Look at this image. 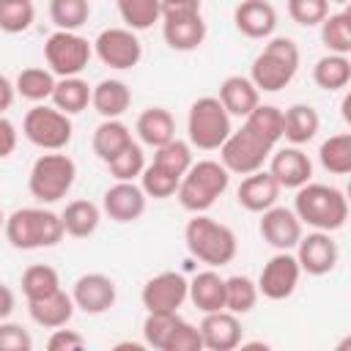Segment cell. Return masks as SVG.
<instances>
[{
	"mask_svg": "<svg viewBox=\"0 0 351 351\" xmlns=\"http://www.w3.org/2000/svg\"><path fill=\"white\" fill-rule=\"evenodd\" d=\"M107 167H110V176H112L115 181H134V178H140V173H143V167H145L143 145L132 140L118 156H112V159L107 162Z\"/></svg>",
	"mask_w": 351,
	"mask_h": 351,
	"instance_id": "7bdbcfd3",
	"label": "cell"
},
{
	"mask_svg": "<svg viewBox=\"0 0 351 351\" xmlns=\"http://www.w3.org/2000/svg\"><path fill=\"white\" fill-rule=\"evenodd\" d=\"M293 214L302 225L313 230H340L348 219V200L337 186L307 181L296 189L293 197Z\"/></svg>",
	"mask_w": 351,
	"mask_h": 351,
	"instance_id": "6da1fadb",
	"label": "cell"
},
{
	"mask_svg": "<svg viewBox=\"0 0 351 351\" xmlns=\"http://www.w3.org/2000/svg\"><path fill=\"white\" fill-rule=\"evenodd\" d=\"M329 14V0H288V16L302 27H318Z\"/></svg>",
	"mask_w": 351,
	"mask_h": 351,
	"instance_id": "bcb514c9",
	"label": "cell"
},
{
	"mask_svg": "<svg viewBox=\"0 0 351 351\" xmlns=\"http://www.w3.org/2000/svg\"><path fill=\"white\" fill-rule=\"evenodd\" d=\"M134 132L140 137L143 145L148 148H159L165 143H170L176 137V121L170 115V110L165 107H148L137 115V123H134Z\"/></svg>",
	"mask_w": 351,
	"mask_h": 351,
	"instance_id": "484cf974",
	"label": "cell"
},
{
	"mask_svg": "<svg viewBox=\"0 0 351 351\" xmlns=\"http://www.w3.org/2000/svg\"><path fill=\"white\" fill-rule=\"evenodd\" d=\"M14 307H16L14 291H11L5 282H0V321H5V318L14 313Z\"/></svg>",
	"mask_w": 351,
	"mask_h": 351,
	"instance_id": "f5cc1de1",
	"label": "cell"
},
{
	"mask_svg": "<svg viewBox=\"0 0 351 351\" xmlns=\"http://www.w3.org/2000/svg\"><path fill=\"white\" fill-rule=\"evenodd\" d=\"M263 241L274 250H293L296 241L302 239V222L293 214V208L285 206H269L266 211H261V225H258Z\"/></svg>",
	"mask_w": 351,
	"mask_h": 351,
	"instance_id": "e0dca14e",
	"label": "cell"
},
{
	"mask_svg": "<svg viewBox=\"0 0 351 351\" xmlns=\"http://www.w3.org/2000/svg\"><path fill=\"white\" fill-rule=\"evenodd\" d=\"M14 96H16V88H14V82L5 77V74H0V115L14 104Z\"/></svg>",
	"mask_w": 351,
	"mask_h": 351,
	"instance_id": "816d5d0a",
	"label": "cell"
},
{
	"mask_svg": "<svg viewBox=\"0 0 351 351\" xmlns=\"http://www.w3.org/2000/svg\"><path fill=\"white\" fill-rule=\"evenodd\" d=\"M296 252V261H299V269L313 274V277H324L329 274L335 266H337V258H340V250H337V241L332 239V233L326 230H313V233H302V239L296 241L293 247Z\"/></svg>",
	"mask_w": 351,
	"mask_h": 351,
	"instance_id": "9a60e30c",
	"label": "cell"
},
{
	"mask_svg": "<svg viewBox=\"0 0 351 351\" xmlns=\"http://www.w3.org/2000/svg\"><path fill=\"white\" fill-rule=\"evenodd\" d=\"M184 244L189 250L192 258H197L200 263L211 266V269H219L225 263H230L239 252V241H236V233L211 219L208 214H195L186 228H184Z\"/></svg>",
	"mask_w": 351,
	"mask_h": 351,
	"instance_id": "7a4b0ae2",
	"label": "cell"
},
{
	"mask_svg": "<svg viewBox=\"0 0 351 351\" xmlns=\"http://www.w3.org/2000/svg\"><path fill=\"white\" fill-rule=\"evenodd\" d=\"M178 181H181V176L170 173L167 167H162V165H156V162L145 165L143 173H140V186H143L145 197H154V200L173 197L176 189H178Z\"/></svg>",
	"mask_w": 351,
	"mask_h": 351,
	"instance_id": "f35d334b",
	"label": "cell"
},
{
	"mask_svg": "<svg viewBox=\"0 0 351 351\" xmlns=\"http://www.w3.org/2000/svg\"><path fill=\"white\" fill-rule=\"evenodd\" d=\"M299 277H302V269H299V261L291 250H277L261 269V277H258V293H263L266 299L271 302H282L288 296H293L296 285H299Z\"/></svg>",
	"mask_w": 351,
	"mask_h": 351,
	"instance_id": "7c38bea8",
	"label": "cell"
},
{
	"mask_svg": "<svg viewBox=\"0 0 351 351\" xmlns=\"http://www.w3.org/2000/svg\"><path fill=\"white\" fill-rule=\"evenodd\" d=\"M55 80H58V77H55L49 69L30 66V69H22V71L16 74L14 88H16V93H19L22 99H27V101H33V104H41V101H47V99L52 96Z\"/></svg>",
	"mask_w": 351,
	"mask_h": 351,
	"instance_id": "836d02e7",
	"label": "cell"
},
{
	"mask_svg": "<svg viewBox=\"0 0 351 351\" xmlns=\"http://www.w3.org/2000/svg\"><path fill=\"white\" fill-rule=\"evenodd\" d=\"M90 16V0H49V19L58 30H77Z\"/></svg>",
	"mask_w": 351,
	"mask_h": 351,
	"instance_id": "ab89813d",
	"label": "cell"
},
{
	"mask_svg": "<svg viewBox=\"0 0 351 351\" xmlns=\"http://www.w3.org/2000/svg\"><path fill=\"white\" fill-rule=\"evenodd\" d=\"M329 3H340V5H346V3H348V0H329Z\"/></svg>",
	"mask_w": 351,
	"mask_h": 351,
	"instance_id": "9f6ffc18",
	"label": "cell"
},
{
	"mask_svg": "<svg viewBox=\"0 0 351 351\" xmlns=\"http://www.w3.org/2000/svg\"><path fill=\"white\" fill-rule=\"evenodd\" d=\"M74 178H77L74 159L60 151H47L33 162L27 176V189L38 203H58L69 195Z\"/></svg>",
	"mask_w": 351,
	"mask_h": 351,
	"instance_id": "8992f818",
	"label": "cell"
},
{
	"mask_svg": "<svg viewBox=\"0 0 351 351\" xmlns=\"http://www.w3.org/2000/svg\"><path fill=\"white\" fill-rule=\"evenodd\" d=\"M52 107H58L66 115H77L90 104V85L77 74V77H58L52 88Z\"/></svg>",
	"mask_w": 351,
	"mask_h": 351,
	"instance_id": "f546056e",
	"label": "cell"
},
{
	"mask_svg": "<svg viewBox=\"0 0 351 351\" xmlns=\"http://www.w3.org/2000/svg\"><path fill=\"white\" fill-rule=\"evenodd\" d=\"M318 27H321V41L329 52H335V55L351 52V14L348 11L326 14Z\"/></svg>",
	"mask_w": 351,
	"mask_h": 351,
	"instance_id": "d590c367",
	"label": "cell"
},
{
	"mask_svg": "<svg viewBox=\"0 0 351 351\" xmlns=\"http://www.w3.org/2000/svg\"><path fill=\"white\" fill-rule=\"evenodd\" d=\"M200 348H203L200 329H197L195 324H189V321L181 318V321L176 324V329H173V335H170L165 351H200Z\"/></svg>",
	"mask_w": 351,
	"mask_h": 351,
	"instance_id": "7dc6e473",
	"label": "cell"
},
{
	"mask_svg": "<svg viewBox=\"0 0 351 351\" xmlns=\"http://www.w3.org/2000/svg\"><path fill=\"white\" fill-rule=\"evenodd\" d=\"M36 19L33 0H0V30L3 33H25Z\"/></svg>",
	"mask_w": 351,
	"mask_h": 351,
	"instance_id": "b9f144b4",
	"label": "cell"
},
{
	"mask_svg": "<svg viewBox=\"0 0 351 351\" xmlns=\"http://www.w3.org/2000/svg\"><path fill=\"white\" fill-rule=\"evenodd\" d=\"M181 321L178 313H148L145 321H143V340L145 346L156 348V351H165L176 324Z\"/></svg>",
	"mask_w": 351,
	"mask_h": 351,
	"instance_id": "ee69618b",
	"label": "cell"
},
{
	"mask_svg": "<svg viewBox=\"0 0 351 351\" xmlns=\"http://www.w3.org/2000/svg\"><path fill=\"white\" fill-rule=\"evenodd\" d=\"M93 52L96 58L110 66V69H118V71H126V69H134L143 58V44L137 38L134 30L129 27H107L96 36L93 41Z\"/></svg>",
	"mask_w": 351,
	"mask_h": 351,
	"instance_id": "4fadbf2b",
	"label": "cell"
},
{
	"mask_svg": "<svg viewBox=\"0 0 351 351\" xmlns=\"http://www.w3.org/2000/svg\"><path fill=\"white\" fill-rule=\"evenodd\" d=\"M233 25L247 38H271L277 27V8L269 0H241L233 11Z\"/></svg>",
	"mask_w": 351,
	"mask_h": 351,
	"instance_id": "44dd1931",
	"label": "cell"
},
{
	"mask_svg": "<svg viewBox=\"0 0 351 351\" xmlns=\"http://www.w3.org/2000/svg\"><path fill=\"white\" fill-rule=\"evenodd\" d=\"M258 285L247 274H233L225 277V310L236 315H247L258 304Z\"/></svg>",
	"mask_w": 351,
	"mask_h": 351,
	"instance_id": "8d00e7d4",
	"label": "cell"
},
{
	"mask_svg": "<svg viewBox=\"0 0 351 351\" xmlns=\"http://www.w3.org/2000/svg\"><path fill=\"white\" fill-rule=\"evenodd\" d=\"M321 129V118L318 110L310 104H291L282 112V137L291 145H304L310 143Z\"/></svg>",
	"mask_w": 351,
	"mask_h": 351,
	"instance_id": "83f0119b",
	"label": "cell"
},
{
	"mask_svg": "<svg viewBox=\"0 0 351 351\" xmlns=\"http://www.w3.org/2000/svg\"><path fill=\"white\" fill-rule=\"evenodd\" d=\"M22 132L41 151H63L71 143L74 126H71V118L58 107L33 104L22 121Z\"/></svg>",
	"mask_w": 351,
	"mask_h": 351,
	"instance_id": "9c48e42d",
	"label": "cell"
},
{
	"mask_svg": "<svg viewBox=\"0 0 351 351\" xmlns=\"http://www.w3.org/2000/svg\"><path fill=\"white\" fill-rule=\"evenodd\" d=\"M318 162L332 176H348L351 173V134L340 132V134L326 137L318 148Z\"/></svg>",
	"mask_w": 351,
	"mask_h": 351,
	"instance_id": "d6a6232c",
	"label": "cell"
},
{
	"mask_svg": "<svg viewBox=\"0 0 351 351\" xmlns=\"http://www.w3.org/2000/svg\"><path fill=\"white\" fill-rule=\"evenodd\" d=\"M197 329H200L203 348H208V351H233L241 346V335H244L239 315L230 310L203 313V321Z\"/></svg>",
	"mask_w": 351,
	"mask_h": 351,
	"instance_id": "d6986e66",
	"label": "cell"
},
{
	"mask_svg": "<svg viewBox=\"0 0 351 351\" xmlns=\"http://www.w3.org/2000/svg\"><path fill=\"white\" fill-rule=\"evenodd\" d=\"M93 55V44L77 30H55L44 41V58L55 77H77Z\"/></svg>",
	"mask_w": 351,
	"mask_h": 351,
	"instance_id": "30bf717a",
	"label": "cell"
},
{
	"mask_svg": "<svg viewBox=\"0 0 351 351\" xmlns=\"http://www.w3.org/2000/svg\"><path fill=\"white\" fill-rule=\"evenodd\" d=\"M230 184V173L225 170L222 162L217 159H200V162H192L189 170L181 176L178 181V189H176V197L178 203L192 211V214H206L217 197L225 195Z\"/></svg>",
	"mask_w": 351,
	"mask_h": 351,
	"instance_id": "5b68a950",
	"label": "cell"
},
{
	"mask_svg": "<svg viewBox=\"0 0 351 351\" xmlns=\"http://www.w3.org/2000/svg\"><path fill=\"white\" fill-rule=\"evenodd\" d=\"M230 132H233L230 115L219 104L217 96H200L197 101H192L189 115H186L189 145H195L200 151H217L228 140Z\"/></svg>",
	"mask_w": 351,
	"mask_h": 351,
	"instance_id": "52a82bcc",
	"label": "cell"
},
{
	"mask_svg": "<svg viewBox=\"0 0 351 351\" xmlns=\"http://www.w3.org/2000/svg\"><path fill=\"white\" fill-rule=\"evenodd\" d=\"M5 239L14 250H44V247H55L66 230L60 222V214L49 211V208H38V206H27V208H16L14 214L5 217Z\"/></svg>",
	"mask_w": 351,
	"mask_h": 351,
	"instance_id": "3957f363",
	"label": "cell"
},
{
	"mask_svg": "<svg viewBox=\"0 0 351 351\" xmlns=\"http://www.w3.org/2000/svg\"><path fill=\"white\" fill-rule=\"evenodd\" d=\"M154 162L162 165V167H167L176 176H184L189 170V165L195 162L192 159V145L184 143V140H178V137H173L170 143L154 148Z\"/></svg>",
	"mask_w": 351,
	"mask_h": 351,
	"instance_id": "f6af8a7d",
	"label": "cell"
},
{
	"mask_svg": "<svg viewBox=\"0 0 351 351\" xmlns=\"http://www.w3.org/2000/svg\"><path fill=\"white\" fill-rule=\"evenodd\" d=\"M47 348L49 351H80V348H85V337L74 329L58 326V329H52V335L47 340Z\"/></svg>",
	"mask_w": 351,
	"mask_h": 351,
	"instance_id": "681fc988",
	"label": "cell"
},
{
	"mask_svg": "<svg viewBox=\"0 0 351 351\" xmlns=\"http://www.w3.org/2000/svg\"><path fill=\"white\" fill-rule=\"evenodd\" d=\"M58 288H60V274H58V269H52L47 263H33L22 271V293L27 302L49 296Z\"/></svg>",
	"mask_w": 351,
	"mask_h": 351,
	"instance_id": "74e56055",
	"label": "cell"
},
{
	"mask_svg": "<svg viewBox=\"0 0 351 351\" xmlns=\"http://www.w3.org/2000/svg\"><path fill=\"white\" fill-rule=\"evenodd\" d=\"M165 8H200V0H162V11Z\"/></svg>",
	"mask_w": 351,
	"mask_h": 351,
	"instance_id": "db71d44e",
	"label": "cell"
},
{
	"mask_svg": "<svg viewBox=\"0 0 351 351\" xmlns=\"http://www.w3.org/2000/svg\"><path fill=\"white\" fill-rule=\"evenodd\" d=\"M244 123L274 145L282 140V110L274 104H258L250 115H244Z\"/></svg>",
	"mask_w": 351,
	"mask_h": 351,
	"instance_id": "60d3db41",
	"label": "cell"
},
{
	"mask_svg": "<svg viewBox=\"0 0 351 351\" xmlns=\"http://www.w3.org/2000/svg\"><path fill=\"white\" fill-rule=\"evenodd\" d=\"M74 299L71 293H66L63 288H58L55 293L49 296H41V299H30L27 302V313L30 318L44 326V329H58V326H66L74 315Z\"/></svg>",
	"mask_w": 351,
	"mask_h": 351,
	"instance_id": "cb8c5ba5",
	"label": "cell"
},
{
	"mask_svg": "<svg viewBox=\"0 0 351 351\" xmlns=\"http://www.w3.org/2000/svg\"><path fill=\"white\" fill-rule=\"evenodd\" d=\"M189 282L181 271H159L143 285V307L148 313H178V307L186 302Z\"/></svg>",
	"mask_w": 351,
	"mask_h": 351,
	"instance_id": "5bb4252c",
	"label": "cell"
},
{
	"mask_svg": "<svg viewBox=\"0 0 351 351\" xmlns=\"http://www.w3.org/2000/svg\"><path fill=\"white\" fill-rule=\"evenodd\" d=\"M219 104L228 110V115H236V118H244L250 115L258 104H261V90L252 85L250 77H241V74H230L222 80L219 85Z\"/></svg>",
	"mask_w": 351,
	"mask_h": 351,
	"instance_id": "603a6c76",
	"label": "cell"
},
{
	"mask_svg": "<svg viewBox=\"0 0 351 351\" xmlns=\"http://www.w3.org/2000/svg\"><path fill=\"white\" fill-rule=\"evenodd\" d=\"M217 151H219V162L225 165L228 173L247 176V173H255V170H261L266 165V159L274 151V143H269L255 129L241 123V129L230 132L228 140Z\"/></svg>",
	"mask_w": 351,
	"mask_h": 351,
	"instance_id": "ba28073f",
	"label": "cell"
},
{
	"mask_svg": "<svg viewBox=\"0 0 351 351\" xmlns=\"http://www.w3.org/2000/svg\"><path fill=\"white\" fill-rule=\"evenodd\" d=\"M129 30H148L162 19V0H115Z\"/></svg>",
	"mask_w": 351,
	"mask_h": 351,
	"instance_id": "e575fe53",
	"label": "cell"
},
{
	"mask_svg": "<svg viewBox=\"0 0 351 351\" xmlns=\"http://www.w3.org/2000/svg\"><path fill=\"white\" fill-rule=\"evenodd\" d=\"M299 71V47L288 36H274L266 41V47L255 55L250 66V80L263 93L282 90Z\"/></svg>",
	"mask_w": 351,
	"mask_h": 351,
	"instance_id": "277c9868",
	"label": "cell"
},
{
	"mask_svg": "<svg viewBox=\"0 0 351 351\" xmlns=\"http://www.w3.org/2000/svg\"><path fill=\"white\" fill-rule=\"evenodd\" d=\"M90 104L101 118H121L132 104V90L123 80H101L90 88Z\"/></svg>",
	"mask_w": 351,
	"mask_h": 351,
	"instance_id": "4316f807",
	"label": "cell"
},
{
	"mask_svg": "<svg viewBox=\"0 0 351 351\" xmlns=\"http://www.w3.org/2000/svg\"><path fill=\"white\" fill-rule=\"evenodd\" d=\"M145 192L140 184L134 181H115L104 197H101V211L112 219V222H134L145 214Z\"/></svg>",
	"mask_w": 351,
	"mask_h": 351,
	"instance_id": "ac0fdd59",
	"label": "cell"
},
{
	"mask_svg": "<svg viewBox=\"0 0 351 351\" xmlns=\"http://www.w3.org/2000/svg\"><path fill=\"white\" fill-rule=\"evenodd\" d=\"M269 173L280 184V189H299L313 178V162L299 145L277 148L269 156Z\"/></svg>",
	"mask_w": 351,
	"mask_h": 351,
	"instance_id": "ffe728a7",
	"label": "cell"
},
{
	"mask_svg": "<svg viewBox=\"0 0 351 351\" xmlns=\"http://www.w3.org/2000/svg\"><path fill=\"white\" fill-rule=\"evenodd\" d=\"M132 143V129L118 118H104L93 129V154L107 165L112 156H118Z\"/></svg>",
	"mask_w": 351,
	"mask_h": 351,
	"instance_id": "f1b7e54d",
	"label": "cell"
},
{
	"mask_svg": "<svg viewBox=\"0 0 351 351\" xmlns=\"http://www.w3.org/2000/svg\"><path fill=\"white\" fill-rule=\"evenodd\" d=\"M60 222H63V230L74 239H88L96 233L99 222H101V211L96 203L90 200H71L66 203V208L60 211Z\"/></svg>",
	"mask_w": 351,
	"mask_h": 351,
	"instance_id": "4dcf8cb0",
	"label": "cell"
},
{
	"mask_svg": "<svg viewBox=\"0 0 351 351\" xmlns=\"http://www.w3.org/2000/svg\"><path fill=\"white\" fill-rule=\"evenodd\" d=\"M3 225H5V214H3V208H0V230H3Z\"/></svg>",
	"mask_w": 351,
	"mask_h": 351,
	"instance_id": "11a10c76",
	"label": "cell"
},
{
	"mask_svg": "<svg viewBox=\"0 0 351 351\" xmlns=\"http://www.w3.org/2000/svg\"><path fill=\"white\" fill-rule=\"evenodd\" d=\"M71 299H74L77 310H82L88 315H101L115 304L118 288H115L112 277H107L101 271H90V274H82L74 280Z\"/></svg>",
	"mask_w": 351,
	"mask_h": 351,
	"instance_id": "2e32d148",
	"label": "cell"
},
{
	"mask_svg": "<svg viewBox=\"0 0 351 351\" xmlns=\"http://www.w3.org/2000/svg\"><path fill=\"white\" fill-rule=\"evenodd\" d=\"M313 80L321 90H343L351 82V60L348 55H324L313 66Z\"/></svg>",
	"mask_w": 351,
	"mask_h": 351,
	"instance_id": "1f68e13d",
	"label": "cell"
},
{
	"mask_svg": "<svg viewBox=\"0 0 351 351\" xmlns=\"http://www.w3.org/2000/svg\"><path fill=\"white\" fill-rule=\"evenodd\" d=\"M14 148H16V129L5 115H0V159L11 156Z\"/></svg>",
	"mask_w": 351,
	"mask_h": 351,
	"instance_id": "f907efd6",
	"label": "cell"
},
{
	"mask_svg": "<svg viewBox=\"0 0 351 351\" xmlns=\"http://www.w3.org/2000/svg\"><path fill=\"white\" fill-rule=\"evenodd\" d=\"M236 197H239V206L252 211V214H261L266 211L269 206L277 203L280 197V184L274 181V176L269 170H255V173H247L236 189Z\"/></svg>",
	"mask_w": 351,
	"mask_h": 351,
	"instance_id": "7402d4cb",
	"label": "cell"
},
{
	"mask_svg": "<svg viewBox=\"0 0 351 351\" xmlns=\"http://www.w3.org/2000/svg\"><path fill=\"white\" fill-rule=\"evenodd\" d=\"M159 22L165 44L176 52H192L206 41V19L200 8H165Z\"/></svg>",
	"mask_w": 351,
	"mask_h": 351,
	"instance_id": "8fae6325",
	"label": "cell"
},
{
	"mask_svg": "<svg viewBox=\"0 0 351 351\" xmlns=\"http://www.w3.org/2000/svg\"><path fill=\"white\" fill-rule=\"evenodd\" d=\"M33 337L22 324L14 321H0V351H30Z\"/></svg>",
	"mask_w": 351,
	"mask_h": 351,
	"instance_id": "c3c4849f",
	"label": "cell"
},
{
	"mask_svg": "<svg viewBox=\"0 0 351 351\" xmlns=\"http://www.w3.org/2000/svg\"><path fill=\"white\" fill-rule=\"evenodd\" d=\"M186 299L200 310V313H214L225 310V277L214 271L211 266L189 280V293Z\"/></svg>",
	"mask_w": 351,
	"mask_h": 351,
	"instance_id": "d4e9b609",
	"label": "cell"
}]
</instances>
